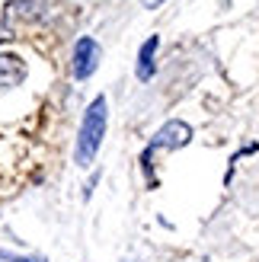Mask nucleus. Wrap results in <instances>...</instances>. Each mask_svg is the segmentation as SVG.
Segmentation results:
<instances>
[{
  "mask_svg": "<svg viewBox=\"0 0 259 262\" xmlns=\"http://www.w3.org/2000/svg\"><path fill=\"white\" fill-rule=\"evenodd\" d=\"M106 99L96 96L90 102V109L83 112V122H80V138H77V163L80 166H90L99 154V144H102V135H106Z\"/></svg>",
  "mask_w": 259,
  "mask_h": 262,
  "instance_id": "1",
  "label": "nucleus"
},
{
  "mask_svg": "<svg viewBox=\"0 0 259 262\" xmlns=\"http://www.w3.org/2000/svg\"><path fill=\"white\" fill-rule=\"evenodd\" d=\"M157 45H160V38H157V35H150L147 42L141 45V51H138V68H135V74H138V80H141V83H147L150 77H154V71H157V64H154Z\"/></svg>",
  "mask_w": 259,
  "mask_h": 262,
  "instance_id": "6",
  "label": "nucleus"
},
{
  "mask_svg": "<svg viewBox=\"0 0 259 262\" xmlns=\"http://www.w3.org/2000/svg\"><path fill=\"white\" fill-rule=\"evenodd\" d=\"M45 16V0H10L4 10V26L13 29L19 23H32Z\"/></svg>",
  "mask_w": 259,
  "mask_h": 262,
  "instance_id": "4",
  "label": "nucleus"
},
{
  "mask_svg": "<svg viewBox=\"0 0 259 262\" xmlns=\"http://www.w3.org/2000/svg\"><path fill=\"white\" fill-rule=\"evenodd\" d=\"M96 68H99V45L90 35H83L74 45V77L77 80H87V77H93Z\"/></svg>",
  "mask_w": 259,
  "mask_h": 262,
  "instance_id": "3",
  "label": "nucleus"
},
{
  "mask_svg": "<svg viewBox=\"0 0 259 262\" xmlns=\"http://www.w3.org/2000/svg\"><path fill=\"white\" fill-rule=\"evenodd\" d=\"M189 141H192V128H189L186 122L173 119V122H166L157 135L150 138V147H147V154L141 157V160H147L154 150H179V147H186Z\"/></svg>",
  "mask_w": 259,
  "mask_h": 262,
  "instance_id": "2",
  "label": "nucleus"
},
{
  "mask_svg": "<svg viewBox=\"0 0 259 262\" xmlns=\"http://www.w3.org/2000/svg\"><path fill=\"white\" fill-rule=\"evenodd\" d=\"M141 4H144V7H147V10H157V7H160V4H163V0H141Z\"/></svg>",
  "mask_w": 259,
  "mask_h": 262,
  "instance_id": "8",
  "label": "nucleus"
},
{
  "mask_svg": "<svg viewBox=\"0 0 259 262\" xmlns=\"http://www.w3.org/2000/svg\"><path fill=\"white\" fill-rule=\"evenodd\" d=\"M26 80V61L19 55H0V90H13Z\"/></svg>",
  "mask_w": 259,
  "mask_h": 262,
  "instance_id": "5",
  "label": "nucleus"
},
{
  "mask_svg": "<svg viewBox=\"0 0 259 262\" xmlns=\"http://www.w3.org/2000/svg\"><path fill=\"white\" fill-rule=\"evenodd\" d=\"M4 262H45V256H13V253H0Z\"/></svg>",
  "mask_w": 259,
  "mask_h": 262,
  "instance_id": "7",
  "label": "nucleus"
}]
</instances>
